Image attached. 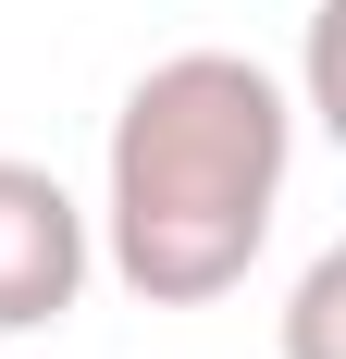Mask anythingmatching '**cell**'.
I'll list each match as a JSON object with an SVG mask.
<instances>
[{
    "label": "cell",
    "instance_id": "obj_1",
    "mask_svg": "<svg viewBox=\"0 0 346 359\" xmlns=\"http://www.w3.org/2000/svg\"><path fill=\"white\" fill-rule=\"evenodd\" d=\"M284 174H297V100L247 50H173L124 87L111 111V273L148 310H210L247 285V260L272 248Z\"/></svg>",
    "mask_w": 346,
    "mask_h": 359
},
{
    "label": "cell",
    "instance_id": "obj_3",
    "mask_svg": "<svg viewBox=\"0 0 346 359\" xmlns=\"http://www.w3.org/2000/svg\"><path fill=\"white\" fill-rule=\"evenodd\" d=\"M334 310H346V248H321L297 273V310H284V359H334Z\"/></svg>",
    "mask_w": 346,
    "mask_h": 359
},
{
    "label": "cell",
    "instance_id": "obj_2",
    "mask_svg": "<svg viewBox=\"0 0 346 359\" xmlns=\"http://www.w3.org/2000/svg\"><path fill=\"white\" fill-rule=\"evenodd\" d=\"M87 211L50 161H0V334H50L87 297Z\"/></svg>",
    "mask_w": 346,
    "mask_h": 359
}]
</instances>
